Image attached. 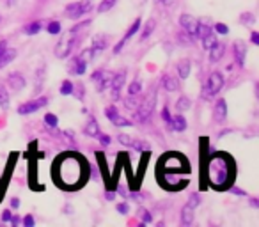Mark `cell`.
Wrapping results in <instances>:
<instances>
[{"mask_svg":"<svg viewBox=\"0 0 259 227\" xmlns=\"http://www.w3.org/2000/svg\"><path fill=\"white\" fill-rule=\"evenodd\" d=\"M231 165L222 155H215L211 160H209L208 167H206V176H208V181L211 187H219L222 188L224 185L229 181L231 177Z\"/></svg>","mask_w":259,"mask_h":227,"instance_id":"cell-1","label":"cell"},{"mask_svg":"<svg viewBox=\"0 0 259 227\" xmlns=\"http://www.w3.org/2000/svg\"><path fill=\"white\" fill-rule=\"evenodd\" d=\"M155 105H156V93L153 90L146 100H141L139 107L135 108V121H139V123H146V121H149L153 110H155Z\"/></svg>","mask_w":259,"mask_h":227,"instance_id":"cell-2","label":"cell"},{"mask_svg":"<svg viewBox=\"0 0 259 227\" xmlns=\"http://www.w3.org/2000/svg\"><path fill=\"white\" fill-rule=\"evenodd\" d=\"M222 87H224L222 73H219V71L211 73L209 78L206 80L204 87H202V98H204V100H211V98H215L217 94L222 90Z\"/></svg>","mask_w":259,"mask_h":227,"instance_id":"cell-3","label":"cell"},{"mask_svg":"<svg viewBox=\"0 0 259 227\" xmlns=\"http://www.w3.org/2000/svg\"><path fill=\"white\" fill-rule=\"evenodd\" d=\"M124 82H126V69H121V71H117L115 75H112L110 78V93H112V100L117 101L121 100V90L122 87H124Z\"/></svg>","mask_w":259,"mask_h":227,"instance_id":"cell-4","label":"cell"},{"mask_svg":"<svg viewBox=\"0 0 259 227\" xmlns=\"http://www.w3.org/2000/svg\"><path fill=\"white\" fill-rule=\"evenodd\" d=\"M47 105H48V98H45V96L36 98V100L27 101V103L20 105V107H18V114H20V116H29V114H34V112L41 110V108L47 107Z\"/></svg>","mask_w":259,"mask_h":227,"instance_id":"cell-5","label":"cell"},{"mask_svg":"<svg viewBox=\"0 0 259 227\" xmlns=\"http://www.w3.org/2000/svg\"><path fill=\"white\" fill-rule=\"evenodd\" d=\"M105 116H107V119L110 121L114 126L117 128H126V126H132V121L126 119V117H122L121 114L117 112V108L114 107V105H110V107H107V110H105Z\"/></svg>","mask_w":259,"mask_h":227,"instance_id":"cell-6","label":"cell"},{"mask_svg":"<svg viewBox=\"0 0 259 227\" xmlns=\"http://www.w3.org/2000/svg\"><path fill=\"white\" fill-rule=\"evenodd\" d=\"M76 44H78V39H76V37H64V39L55 47V55H57L59 59H66L73 50H75Z\"/></svg>","mask_w":259,"mask_h":227,"instance_id":"cell-7","label":"cell"},{"mask_svg":"<svg viewBox=\"0 0 259 227\" xmlns=\"http://www.w3.org/2000/svg\"><path fill=\"white\" fill-rule=\"evenodd\" d=\"M141 27H142V20H141V18H137L134 23H132V27H130L128 30H126V34H124V36H122V39L119 41V43L114 47V54H119V52L122 50V47H124V44L128 43V41L132 39V37H134L135 34L139 32V29H141Z\"/></svg>","mask_w":259,"mask_h":227,"instance_id":"cell-8","label":"cell"},{"mask_svg":"<svg viewBox=\"0 0 259 227\" xmlns=\"http://www.w3.org/2000/svg\"><path fill=\"white\" fill-rule=\"evenodd\" d=\"M180 25H181V29H183L185 32L195 37V27H197V20H195L194 16L187 15V13H185V15H181L180 16Z\"/></svg>","mask_w":259,"mask_h":227,"instance_id":"cell-9","label":"cell"},{"mask_svg":"<svg viewBox=\"0 0 259 227\" xmlns=\"http://www.w3.org/2000/svg\"><path fill=\"white\" fill-rule=\"evenodd\" d=\"M227 117V103L226 100H217L215 103V108H213V119L217 121V123H224Z\"/></svg>","mask_w":259,"mask_h":227,"instance_id":"cell-10","label":"cell"},{"mask_svg":"<svg viewBox=\"0 0 259 227\" xmlns=\"http://www.w3.org/2000/svg\"><path fill=\"white\" fill-rule=\"evenodd\" d=\"M233 50H234V59H236L238 66H241V68H243L245 59H247V47H245V43H243V41H234Z\"/></svg>","mask_w":259,"mask_h":227,"instance_id":"cell-11","label":"cell"},{"mask_svg":"<svg viewBox=\"0 0 259 227\" xmlns=\"http://www.w3.org/2000/svg\"><path fill=\"white\" fill-rule=\"evenodd\" d=\"M8 85L11 87L13 90H16V93H18V90H23V87H25V78H23V75L22 73H11V75H9V78H8Z\"/></svg>","mask_w":259,"mask_h":227,"instance_id":"cell-12","label":"cell"},{"mask_svg":"<svg viewBox=\"0 0 259 227\" xmlns=\"http://www.w3.org/2000/svg\"><path fill=\"white\" fill-rule=\"evenodd\" d=\"M224 52H226V44H224L222 41L217 39L215 43H213V47L209 48V61H211V62L220 61V59H222V55H224Z\"/></svg>","mask_w":259,"mask_h":227,"instance_id":"cell-13","label":"cell"},{"mask_svg":"<svg viewBox=\"0 0 259 227\" xmlns=\"http://www.w3.org/2000/svg\"><path fill=\"white\" fill-rule=\"evenodd\" d=\"M213 32V27L209 25L208 22H202V20H197V27H195V37H199V39H204L206 36H209V34Z\"/></svg>","mask_w":259,"mask_h":227,"instance_id":"cell-14","label":"cell"},{"mask_svg":"<svg viewBox=\"0 0 259 227\" xmlns=\"http://www.w3.org/2000/svg\"><path fill=\"white\" fill-rule=\"evenodd\" d=\"M169 126H170V130H174V131H185L187 130V119H185L181 114H178V116L170 117Z\"/></svg>","mask_w":259,"mask_h":227,"instance_id":"cell-15","label":"cell"},{"mask_svg":"<svg viewBox=\"0 0 259 227\" xmlns=\"http://www.w3.org/2000/svg\"><path fill=\"white\" fill-rule=\"evenodd\" d=\"M162 87L167 90V93H174V90L180 89V82H178V78H174V76L163 75L162 76Z\"/></svg>","mask_w":259,"mask_h":227,"instance_id":"cell-16","label":"cell"},{"mask_svg":"<svg viewBox=\"0 0 259 227\" xmlns=\"http://www.w3.org/2000/svg\"><path fill=\"white\" fill-rule=\"evenodd\" d=\"M85 135H89V137H98L100 135V124H98V121L94 119V116H89V119H87V124H85Z\"/></svg>","mask_w":259,"mask_h":227,"instance_id":"cell-17","label":"cell"},{"mask_svg":"<svg viewBox=\"0 0 259 227\" xmlns=\"http://www.w3.org/2000/svg\"><path fill=\"white\" fill-rule=\"evenodd\" d=\"M176 71H178V76H180V78H183V80L188 78V76H190V61H188V59L180 61L176 66Z\"/></svg>","mask_w":259,"mask_h":227,"instance_id":"cell-18","label":"cell"},{"mask_svg":"<svg viewBox=\"0 0 259 227\" xmlns=\"http://www.w3.org/2000/svg\"><path fill=\"white\" fill-rule=\"evenodd\" d=\"M66 16L71 20H80L83 16V11L82 8H80V4L76 2V4H69L68 8H66Z\"/></svg>","mask_w":259,"mask_h":227,"instance_id":"cell-19","label":"cell"},{"mask_svg":"<svg viewBox=\"0 0 259 227\" xmlns=\"http://www.w3.org/2000/svg\"><path fill=\"white\" fill-rule=\"evenodd\" d=\"M45 75H47V71H45V68H39L36 71V75H34V93H39L41 89H43V83H45Z\"/></svg>","mask_w":259,"mask_h":227,"instance_id":"cell-20","label":"cell"},{"mask_svg":"<svg viewBox=\"0 0 259 227\" xmlns=\"http://www.w3.org/2000/svg\"><path fill=\"white\" fill-rule=\"evenodd\" d=\"M105 48H107V37H105V36H96V37H94L93 47H91L93 54H101Z\"/></svg>","mask_w":259,"mask_h":227,"instance_id":"cell-21","label":"cell"},{"mask_svg":"<svg viewBox=\"0 0 259 227\" xmlns=\"http://www.w3.org/2000/svg\"><path fill=\"white\" fill-rule=\"evenodd\" d=\"M15 59H16V50L15 48H8V50L4 52V55L0 57V69L6 68L8 64H11Z\"/></svg>","mask_w":259,"mask_h":227,"instance_id":"cell-22","label":"cell"},{"mask_svg":"<svg viewBox=\"0 0 259 227\" xmlns=\"http://www.w3.org/2000/svg\"><path fill=\"white\" fill-rule=\"evenodd\" d=\"M9 105H11V100H9V90H8V87L0 83V108H2V110H8Z\"/></svg>","mask_w":259,"mask_h":227,"instance_id":"cell-23","label":"cell"},{"mask_svg":"<svg viewBox=\"0 0 259 227\" xmlns=\"http://www.w3.org/2000/svg\"><path fill=\"white\" fill-rule=\"evenodd\" d=\"M192 222H194V209L185 206L181 209V225H192Z\"/></svg>","mask_w":259,"mask_h":227,"instance_id":"cell-24","label":"cell"},{"mask_svg":"<svg viewBox=\"0 0 259 227\" xmlns=\"http://www.w3.org/2000/svg\"><path fill=\"white\" fill-rule=\"evenodd\" d=\"M110 78H112V75H108L107 71H103V75L100 76V78L96 80V83H98V93H103L105 89H107L108 85H110Z\"/></svg>","mask_w":259,"mask_h":227,"instance_id":"cell-25","label":"cell"},{"mask_svg":"<svg viewBox=\"0 0 259 227\" xmlns=\"http://www.w3.org/2000/svg\"><path fill=\"white\" fill-rule=\"evenodd\" d=\"M85 69H87V62L83 61V59L76 57L75 62H73V66H71V73H76V75H83V73H85Z\"/></svg>","mask_w":259,"mask_h":227,"instance_id":"cell-26","label":"cell"},{"mask_svg":"<svg viewBox=\"0 0 259 227\" xmlns=\"http://www.w3.org/2000/svg\"><path fill=\"white\" fill-rule=\"evenodd\" d=\"M155 25H156V22L155 20H148V23H146V27L142 29V34H141V41H146L149 36L153 34V30H155Z\"/></svg>","mask_w":259,"mask_h":227,"instance_id":"cell-27","label":"cell"},{"mask_svg":"<svg viewBox=\"0 0 259 227\" xmlns=\"http://www.w3.org/2000/svg\"><path fill=\"white\" fill-rule=\"evenodd\" d=\"M190 107H192V101L188 100L187 96H181L180 100L176 101V110L178 112H185V110H188Z\"/></svg>","mask_w":259,"mask_h":227,"instance_id":"cell-28","label":"cell"},{"mask_svg":"<svg viewBox=\"0 0 259 227\" xmlns=\"http://www.w3.org/2000/svg\"><path fill=\"white\" fill-rule=\"evenodd\" d=\"M139 103H141V100H137V98L132 96V94H128V98L124 100V107L128 108V110H135V108L139 107Z\"/></svg>","mask_w":259,"mask_h":227,"instance_id":"cell-29","label":"cell"},{"mask_svg":"<svg viewBox=\"0 0 259 227\" xmlns=\"http://www.w3.org/2000/svg\"><path fill=\"white\" fill-rule=\"evenodd\" d=\"M115 2H117V0H101V4L98 6V13H107V11H110V9L115 6Z\"/></svg>","mask_w":259,"mask_h":227,"instance_id":"cell-30","label":"cell"},{"mask_svg":"<svg viewBox=\"0 0 259 227\" xmlns=\"http://www.w3.org/2000/svg\"><path fill=\"white\" fill-rule=\"evenodd\" d=\"M39 30H41V23L39 22L29 23V25L25 27V34H29V36H36Z\"/></svg>","mask_w":259,"mask_h":227,"instance_id":"cell-31","label":"cell"},{"mask_svg":"<svg viewBox=\"0 0 259 227\" xmlns=\"http://www.w3.org/2000/svg\"><path fill=\"white\" fill-rule=\"evenodd\" d=\"M141 90H142V83L139 80H135V82H132L128 85V94H132V96H137Z\"/></svg>","mask_w":259,"mask_h":227,"instance_id":"cell-32","label":"cell"},{"mask_svg":"<svg viewBox=\"0 0 259 227\" xmlns=\"http://www.w3.org/2000/svg\"><path fill=\"white\" fill-rule=\"evenodd\" d=\"M73 85H75V83H71L69 80H64V82L61 83V94L62 96H69V94L73 93Z\"/></svg>","mask_w":259,"mask_h":227,"instance_id":"cell-33","label":"cell"},{"mask_svg":"<svg viewBox=\"0 0 259 227\" xmlns=\"http://www.w3.org/2000/svg\"><path fill=\"white\" fill-rule=\"evenodd\" d=\"M61 30H62V27H61V23H59V22H50L47 25V32L54 34V36H55V34H61Z\"/></svg>","mask_w":259,"mask_h":227,"instance_id":"cell-34","label":"cell"},{"mask_svg":"<svg viewBox=\"0 0 259 227\" xmlns=\"http://www.w3.org/2000/svg\"><path fill=\"white\" fill-rule=\"evenodd\" d=\"M45 124H47L48 128H57V124H59L57 116H54V114H47V116H45Z\"/></svg>","mask_w":259,"mask_h":227,"instance_id":"cell-35","label":"cell"},{"mask_svg":"<svg viewBox=\"0 0 259 227\" xmlns=\"http://www.w3.org/2000/svg\"><path fill=\"white\" fill-rule=\"evenodd\" d=\"M217 41V36L215 34H209V36H206L204 39H202V48H206V50H209V48L213 47V43H215Z\"/></svg>","mask_w":259,"mask_h":227,"instance_id":"cell-36","label":"cell"},{"mask_svg":"<svg viewBox=\"0 0 259 227\" xmlns=\"http://www.w3.org/2000/svg\"><path fill=\"white\" fill-rule=\"evenodd\" d=\"M130 148L137 149V151H149V144H146V142H142V141H132Z\"/></svg>","mask_w":259,"mask_h":227,"instance_id":"cell-37","label":"cell"},{"mask_svg":"<svg viewBox=\"0 0 259 227\" xmlns=\"http://www.w3.org/2000/svg\"><path fill=\"white\" fill-rule=\"evenodd\" d=\"M199 204H201V197H199V194H192L190 199H188V202H187V206L192 209H195Z\"/></svg>","mask_w":259,"mask_h":227,"instance_id":"cell-38","label":"cell"},{"mask_svg":"<svg viewBox=\"0 0 259 227\" xmlns=\"http://www.w3.org/2000/svg\"><path fill=\"white\" fill-rule=\"evenodd\" d=\"M78 4H80V8H82L83 15H87V13L93 11V0H80Z\"/></svg>","mask_w":259,"mask_h":227,"instance_id":"cell-39","label":"cell"},{"mask_svg":"<svg viewBox=\"0 0 259 227\" xmlns=\"http://www.w3.org/2000/svg\"><path fill=\"white\" fill-rule=\"evenodd\" d=\"M213 30H217V34H222V36H226V34H229V27H227L226 23H215V27H213Z\"/></svg>","mask_w":259,"mask_h":227,"instance_id":"cell-40","label":"cell"},{"mask_svg":"<svg viewBox=\"0 0 259 227\" xmlns=\"http://www.w3.org/2000/svg\"><path fill=\"white\" fill-rule=\"evenodd\" d=\"M240 22L245 23V25H252V23H254V15H252V13H243V15L240 16Z\"/></svg>","mask_w":259,"mask_h":227,"instance_id":"cell-41","label":"cell"},{"mask_svg":"<svg viewBox=\"0 0 259 227\" xmlns=\"http://www.w3.org/2000/svg\"><path fill=\"white\" fill-rule=\"evenodd\" d=\"M139 216L142 218V222L144 223H149L153 220V216H151V213L148 211V209H139Z\"/></svg>","mask_w":259,"mask_h":227,"instance_id":"cell-42","label":"cell"},{"mask_svg":"<svg viewBox=\"0 0 259 227\" xmlns=\"http://www.w3.org/2000/svg\"><path fill=\"white\" fill-rule=\"evenodd\" d=\"M117 141L121 142L122 146H128V148H130V146H132V139H130L128 135H124V133L117 135Z\"/></svg>","mask_w":259,"mask_h":227,"instance_id":"cell-43","label":"cell"},{"mask_svg":"<svg viewBox=\"0 0 259 227\" xmlns=\"http://www.w3.org/2000/svg\"><path fill=\"white\" fill-rule=\"evenodd\" d=\"M98 139H100V142H101V144H103V146H108V144H110V141H112L110 135L101 133V131H100V135H98Z\"/></svg>","mask_w":259,"mask_h":227,"instance_id":"cell-44","label":"cell"},{"mask_svg":"<svg viewBox=\"0 0 259 227\" xmlns=\"http://www.w3.org/2000/svg\"><path fill=\"white\" fill-rule=\"evenodd\" d=\"M93 55H94V54H93V50H83L82 54L78 55V57H80V59H83L85 62H89L91 59H93Z\"/></svg>","mask_w":259,"mask_h":227,"instance_id":"cell-45","label":"cell"},{"mask_svg":"<svg viewBox=\"0 0 259 227\" xmlns=\"http://www.w3.org/2000/svg\"><path fill=\"white\" fill-rule=\"evenodd\" d=\"M89 23L91 22H82V23H78V25H75L71 29V34H75V32H80L82 29H85V27H89Z\"/></svg>","mask_w":259,"mask_h":227,"instance_id":"cell-46","label":"cell"},{"mask_svg":"<svg viewBox=\"0 0 259 227\" xmlns=\"http://www.w3.org/2000/svg\"><path fill=\"white\" fill-rule=\"evenodd\" d=\"M170 117H172V116H170L169 107H163V108H162V119L165 121V123H169V121H170Z\"/></svg>","mask_w":259,"mask_h":227,"instance_id":"cell-47","label":"cell"},{"mask_svg":"<svg viewBox=\"0 0 259 227\" xmlns=\"http://www.w3.org/2000/svg\"><path fill=\"white\" fill-rule=\"evenodd\" d=\"M34 223H36V220H34L32 215H27L25 218H23V225H25V227H32Z\"/></svg>","mask_w":259,"mask_h":227,"instance_id":"cell-48","label":"cell"},{"mask_svg":"<svg viewBox=\"0 0 259 227\" xmlns=\"http://www.w3.org/2000/svg\"><path fill=\"white\" fill-rule=\"evenodd\" d=\"M117 213L126 215V213H128V204H126V202H119V204H117Z\"/></svg>","mask_w":259,"mask_h":227,"instance_id":"cell-49","label":"cell"},{"mask_svg":"<svg viewBox=\"0 0 259 227\" xmlns=\"http://www.w3.org/2000/svg\"><path fill=\"white\" fill-rule=\"evenodd\" d=\"M11 209H4V211H2V222H9V220H11Z\"/></svg>","mask_w":259,"mask_h":227,"instance_id":"cell-50","label":"cell"},{"mask_svg":"<svg viewBox=\"0 0 259 227\" xmlns=\"http://www.w3.org/2000/svg\"><path fill=\"white\" fill-rule=\"evenodd\" d=\"M231 194H234V195H247V192L241 190V188H238V187H233V188H231Z\"/></svg>","mask_w":259,"mask_h":227,"instance_id":"cell-51","label":"cell"},{"mask_svg":"<svg viewBox=\"0 0 259 227\" xmlns=\"http://www.w3.org/2000/svg\"><path fill=\"white\" fill-rule=\"evenodd\" d=\"M8 41H0V57H2V55H4V52L8 50Z\"/></svg>","mask_w":259,"mask_h":227,"instance_id":"cell-52","label":"cell"},{"mask_svg":"<svg viewBox=\"0 0 259 227\" xmlns=\"http://www.w3.org/2000/svg\"><path fill=\"white\" fill-rule=\"evenodd\" d=\"M9 222H11L13 225H18V223L22 222V220H20V216H18V215H11V220H9Z\"/></svg>","mask_w":259,"mask_h":227,"instance_id":"cell-53","label":"cell"},{"mask_svg":"<svg viewBox=\"0 0 259 227\" xmlns=\"http://www.w3.org/2000/svg\"><path fill=\"white\" fill-rule=\"evenodd\" d=\"M250 41H252V43H254V44H259V34H257V32H252Z\"/></svg>","mask_w":259,"mask_h":227,"instance_id":"cell-54","label":"cell"},{"mask_svg":"<svg viewBox=\"0 0 259 227\" xmlns=\"http://www.w3.org/2000/svg\"><path fill=\"white\" fill-rule=\"evenodd\" d=\"M20 204H22V202H20V199H16V197L11 199V208L16 209V208H20Z\"/></svg>","mask_w":259,"mask_h":227,"instance_id":"cell-55","label":"cell"},{"mask_svg":"<svg viewBox=\"0 0 259 227\" xmlns=\"http://www.w3.org/2000/svg\"><path fill=\"white\" fill-rule=\"evenodd\" d=\"M250 204L254 206V208H257V206H259V204H257V201H255V199H250Z\"/></svg>","mask_w":259,"mask_h":227,"instance_id":"cell-56","label":"cell"},{"mask_svg":"<svg viewBox=\"0 0 259 227\" xmlns=\"http://www.w3.org/2000/svg\"><path fill=\"white\" fill-rule=\"evenodd\" d=\"M107 199H108V201H112V199H114V194H112V192H108V194H107Z\"/></svg>","mask_w":259,"mask_h":227,"instance_id":"cell-57","label":"cell"},{"mask_svg":"<svg viewBox=\"0 0 259 227\" xmlns=\"http://www.w3.org/2000/svg\"><path fill=\"white\" fill-rule=\"evenodd\" d=\"M8 4H9V6H13V4H16V0H8Z\"/></svg>","mask_w":259,"mask_h":227,"instance_id":"cell-58","label":"cell"},{"mask_svg":"<svg viewBox=\"0 0 259 227\" xmlns=\"http://www.w3.org/2000/svg\"><path fill=\"white\" fill-rule=\"evenodd\" d=\"M156 2H160V0H156Z\"/></svg>","mask_w":259,"mask_h":227,"instance_id":"cell-59","label":"cell"}]
</instances>
